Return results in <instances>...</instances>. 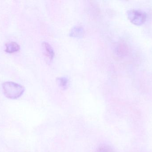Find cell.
Returning <instances> with one entry per match:
<instances>
[{
	"mask_svg": "<svg viewBox=\"0 0 152 152\" xmlns=\"http://www.w3.org/2000/svg\"><path fill=\"white\" fill-rule=\"evenodd\" d=\"M42 48L45 55L50 60H52L54 58L55 53L51 46L47 42H44L42 43Z\"/></svg>",
	"mask_w": 152,
	"mask_h": 152,
	"instance_id": "3957f363",
	"label": "cell"
},
{
	"mask_svg": "<svg viewBox=\"0 0 152 152\" xmlns=\"http://www.w3.org/2000/svg\"><path fill=\"white\" fill-rule=\"evenodd\" d=\"M96 152H114L113 149L108 145H101L97 149Z\"/></svg>",
	"mask_w": 152,
	"mask_h": 152,
	"instance_id": "52a82bcc",
	"label": "cell"
},
{
	"mask_svg": "<svg viewBox=\"0 0 152 152\" xmlns=\"http://www.w3.org/2000/svg\"><path fill=\"white\" fill-rule=\"evenodd\" d=\"M58 85L63 89H66L69 86V80L66 77H59L57 78Z\"/></svg>",
	"mask_w": 152,
	"mask_h": 152,
	"instance_id": "8992f818",
	"label": "cell"
},
{
	"mask_svg": "<svg viewBox=\"0 0 152 152\" xmlns=\"http://www.w3.org/2000/svg\"><path fill=\"white\" fill-rule=\"evenodd\" d=\"M85 34L84 28L80 26H76L73 27L69 33V36L76 38H81Z\"/></svg>",
	"mask_w": 152,
	"mask_h": 152,
	"instance_id": "277c9868",
	"label": "cell"
},
{
	"mask_svg": "<svg viewBox=\"0 0 152 152\" xmlns=\"http://www.w3.org/2000/svg\"><path fill=\"white\" fill-rule=\"evenodd\" d=\"M2 87L4 94L9 99H18L25 92V88L23 86L14 82H4Z\"/></svg>",
	"mask_w": 152,
	"mask_h": 152,
	"instance_id": "6da1fadb",
	"label": "cell"
},
{
	"mask_svg": "<svg viewBox=\"0 0 152 152\" xmlns=\"http://www.w3.org/2000/svg\"><path fill=\"white\" fill-rule=\"evenodd\" d=\"M127 15L131 23L136 26L142 25L145 22L147 15L145 12L137 10H130L128 11Z\"/></svg>",
	"mask_w": 152,
	"mask_h": 152,
	"instance_id": "7a4b0ae2",
	"label": "cell"
},
{
	"mask_svg": "<svg viewBox=\"0 0 152 152\" xmlns=\"http://www.w3.org/2000/svg\"><path fill=\"white\" fill-rule=\"evenodd\" d=\"M5 51L8 53H13L18 51L20 46L17 43L11 42L6 44L5 46Z\"/></svg>",
	"mask_w": 152,
	"mask_h": 152,
	"instance_id": "5b68a950",
	"label": "cell"
}]
</instances>
